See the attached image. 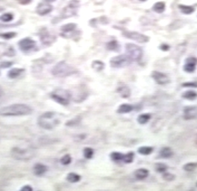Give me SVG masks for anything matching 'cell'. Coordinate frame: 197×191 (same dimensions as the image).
Returning <instances> with one entry per match:
<instances>
[{
	"label": "cell",
	"mask_w": 197,
	"mask_h": 191,
	"mask_svg": "<svg viewBox=\"0 0 197 191\" xmlns=\"http://www.w3.org/2000/svg\"><path fill=\"white\" fill-rule=\"evenodd\" d=\"M32 109L26 104H12L0 109L2 116H23L30 114Z\"/></svg>",
	"instance_id": "cell-1"
},
{
	"label": "cell",
	"mask_w": 197,
	"mask_h": 191,
	"mask_svg": "<svg viewBox=\"0 0 197 191\" xmlns=\"http://www.w3.org/2000/svg\"><path fill=\"white\" fill-rule=\"evenodd\" d=\"M60 123L56 113L53 112H47L41 114L38 118V124L45 129L51 130L54 129Z\"/></svg>",
	"instance_id": "cell-2"
},
{
	"label": "cell",
	"mask_w": 197,
	"mask_h": 191,
	"mask_svg": "<svg viewBox=\"0 0 197 191\" xmlns=\"http://www.w3.org/2000/svg\"><path fill=\"white\" fill-rule=\"evenodd\" d=\"M11 155L13 159L19 161H28L36 155L34 150L31 148L13 147L11 150Z\"/></svg>",
	"instance_id": "cell-3"
},
{
	"label": "cell",
	"mask_w": 197,
	"mask_h": 191,
	"mask_svg": "<svg viewBox=\"0 0 197 191\" xmlns=\"http://www.w3.org/2000/svg\"><path fill=\"white\" fill-rule=\"evenodd\" d=\"M73 73H75L73 68L64 61L57 63L52 69V74L56 77H67V76L71 75Z\"/></svg>",
	"instance_id": "cell-4"
},
{
	"label": "cell",
	"mask_w": 197,
	"mask_h": 191,
	"mask_svg": "<svg viewBox=\"0 0 197 191\" xmlns=\"http://www.w3.org/2000/svg\"><path fill=\"white\" fill-rule=\"evenodd\" d=\"M51 98L54 100L56 103L61 104L63 106H67L70 103V100L71 99V93L68 90L62 89H56L51 94Z\"/></svg>",
	"instance_id": "cell-5"
},
{
	"label": "cell",
	"mask_w": 197,
	"mask_h": 191,
	"mask_svg": "<svg viewBox=\"0 0 197 191\" xmlns=\"http://www.w3.org/2000/svg\"><path fill=\"white\" fill-rule=\"evenodd\" d=\"M125 49L127 52V55L131 57L133 61H139L141 60L143 55V51L141 47L129 43L125 46Z\"/></svg>",
	"instance_id": "cell-6"
},
{
	"label": "cell",
	"mask_w": 197,
	"mask_h": 191,
	"mask_svg": "<svg viewBox=\"0 0 197 191\" xmlns=\"http://www.w3.org/2000/svg\"><path fill=\"white\" fill-rule=\"evenodd\" d=\"M133 60L128 55H118L116 57H114L110 60V66L114 68H122L124 66H129Z\"/></svg>",
	"instance_id": "cell-7"
},
{
	"label": "cell",
	"mask_w": 197,
	"mask_h": 191,
	"mask_svg": "<svg viewBox=\"0 0 197 191\" xmlns=\"http://www.w3.org/2000/svg\"><path fill=\"white\" fill-rule=\"evenodd\" d=\"M123 34L125 37L128 38V39H133V40L137 41L141 43H147V42H148V40H149V38H148V36L138 32H134V31H132V32H131V31H124Z\"/></svg>",
	"instance_id": "cell-8"
},
{
	"label": "cell",
	"mask_w": 197,
	"mask_h": 191,
	"mask_svg": "<svg viewBox=\"0 0 197 191\" xmlns=\"http://www.w3.org/2000/svg\"><path fill=\"white\" fill-rule=\"evenodd\" d=\"M36 43L30 38H25L23 39H21L19 43V46L20 49L23 51H29L30 50L35 48Z\"/></svg>",
	"instance_id": "cell-9"
},
{
	"label": "cell",
	"mask_w": 197,
	"mask_h": 191,
	"mask_svg": "<svg viewBox=\"0 0 197 191\" xmlns=\"http://www.w3.org/2000/svg\"><path fill=\"white\" fill-rule=\"evenodd\" d=\"M53 9V7L51 4H49L47 2H43L39 3L38 5L37 8H36V12L38 14L41 16H44L49 13Z\"/></svg>",
	"instance_id": "cell-10"
},
{
	"label": "cell",
	"mask_w": 197,
	"mask_h": 191,
	"mask_svg": "<svg viewBox=\"0 0 197 191\" xmlns=\"http://www.w3.org/2000/svg\"><path fill=\"white\" fill-rule=\"evenodd\" d=\"M152 77L158 84L164 85L169 82V78L164 73L154 71L152 73Z\"/></svg>",
	"instance_id": "cell-11"
},
{
	"label": "cell",
	"mask_w": 197,
	"mask_h": 191,
	"mask_svg": "<svg viewBox=\"0 0 197 191\" xmlns=\"http://www.w3.org/2000/svg\"><path fill=\"white\" fill-rule=\"evenodd\" d=\"M197 64V59L195 57H189L186 60V62L184 66V70L188 73L193 72L196 69Z\"/></svg>",
	"instance_id": "cell-12"
},
{
	"label": "cell",
	"mask_w": 197,
	"mask_h": 191,
	"mask_svg": "<svg viewBox=\"0 0 197 191\" xmlns=\"http://www.w3.org/2000/svg\"><path fill=\"white\" fill-rule=\"evenodd\" d=\"M197 117V108L196 107H187L184 109V118L186 120L194 119Z\"/></svg>",
	"instance_id": "cell-13"
},
{
	"label": "cell",
	"mask_w": 197,
	"mask_h": 191,
	"mask_svg": "<svg viewBox=\"0 0 197 191\" xmlns=\"http://www.w3.org/2000/svg\"><path fill=\"white\" fill-rule=\"evenodd\" d=\"M48 170V168L45 165L42 164H36L34 167V172L36 176H41L44 174L45 173H46V171Z\"/></svg>",
	"instance_id": "cell-14"
},
{
	"label": "cell",
	"mask_w": 197,
	"mask_h": 191,
	"mask_svg": "<svg viewBox=\"0 0 197 191\" xmlns=\"http://www.w3.org/2000/svg\"><path fill=\"white\" fill-rule=\"evenodd\" d=\"M148 174H149V172H148V170L144 169V168H140V169L136 170L134 172V175L136 178L140 180L146 178L148 176Z\"/></svg>",
	"instance_id": "cell-15"
},
{
	"label": "cell",
	"mask_w": 197,
	"mask_h": 191,
	"mask_svg": "<svg viewBox=\"0 0 197 191\" xmlns=\"http://www.w3.org/2000/svg\"><path fill=\"white\" fill-rule=\"evenodd\" d=\"M134 109V107L132 105H130L127 103L122 104L121 106H119V109H117V112L119 114H125L131 112V111Z\"/></svg>",
	"instance_id": "cell-16"
},
{
	"label": "cell",
	"mask_w": 197,
	"mask_h": 191,
	"mask_svg": "<svg viewBox=\"0 0 197 191\" xmlns=\"http://www.w3.org/2000/svg\"><path fill=\"white\" fill-rule=\"evenodd\" d=\"M23 69H20V68H14V69H12L11 70H10L8 73V77L11 78V79H14V78H16L17 77L20 75L22 72H24Z\"/></svg>",
	"instance_id": "cell-17"
},
{
	"label": "cell",
	"mask_w": 197,
	"mask_h": 191,
	"mask_svg": "<svg viewBox=\"0 0 197 191\" xmlns=\"http://www.w3.org/2000/svg\"><path fill=\"white\" fill-rule=\"evenodd\" d=\"M173 155V151L170 147H163L159 151V156L163 159H169Z\"/></svg>",
	"instance_id": "cell-18"
},
{
	"label": "cell",
	"mask_w": 197,
	"mask_h": 191,
	"mask_svg": "<svg viewBox=\"0 0 197 191\" xmlns=\"http://www.w3.org/2000/svg\"><path fill=\"white\" fill-rule=\"evenodd\" d=\"M117 92L120 94V95L123 98H129L130 95H131V90H130V88L127 87V86H120V87L118 88V89H117Z\"/></svg>",
	"instance_id": "cell-19"
},
{
	"label": "cell",
	"mask_w": 197,
	"mask_h": 191,
	"mask_svg": "<svg viewBox=\"0 0 197 191\" xmlns=\"http://www.w3.org/2000/svg\"><path fill=\"white\" fill-rule=\"evenodd\" d=\"M110 159L115 162H120V161H123L124 154L118 152H113L110 154Z\"/></svg>",
	"instance_id": "cell-20"
},
{
	"label": "cell",
	"mask_w": 197,
	"mask_h": 191,
	"mask_svg": "<svg viewBox=\"0 0 197 191\" xmlns=\"http://www.w3.org/2000/svg\"><path fill=\"white\" fill-rule=\"evenodd\" d=\"M182 98L187 100H193L197 98V93L194 91H187L182 94Z\"/></svg>",
	"instance_id": "cell-21"
},
{
	"label": "cell",
	"mask_w": 197,
	"mask_h": 191,
	"mask_svg": "<svg viewBox=\"0 0 197 191\" xmlns=\"http://www.w3.org/2000/svg\"><path fill=\"white\" fill-rule=\"evenodd\" d=\"M165 9V4L163 2H156L153 6V10L157 13H162Z\"/></svg>",
	"instance_id": "cell-22"
},
{
	"label": "cell",
	"mask_w": 197,
	"mask_h": 191,
	"mask_svg": "<svg viewBox=\"0 0 197 191\" xmlns=\"http://www.w3.org/2000/svg\"><path fill=\"white\" fill-rule=\"evenodd\" d=\"M92 68L96 72H101L105 68V64L99 60H95L92 62Z\"/></svg>",
	"instance_id": "cell-23"
},
{
	"label": "cell",
	"mask_w": 197,
	"mask_h": 191,
	"mask_svg": "<svg viewBox=\"0 0 197 191\" xmlns=\"http://www.w3.org/2000/svg\"><path fill=\"white\" fill-rule=\"evenodd\" d=\"M153 149L151 147H141L138 149V152L141 155H148L153 152Z\"/></svg>",
	"instance_id": "cell-24"
},
{
	"label": "cell",
	"mask_w": 197,
	"mask_h": 191,
	"mask_svg": "<svg viewBox=\"0 0 197 191\" xmlns=\"http://www.w3.org/2000/svg\"><path fill=\"white\" fill-rule=\"evenodd\" d=\"M67 180L69 182H71V183H76V182H78L80 180L81 177L79 175L77 174V173H69L67 176Z\"/></svg>",
	"instance_id": "cell-25"
},
{
	"label": "cell",
	"mask_w": 197,
	"mask_h": 191,
	"mask_svg": "<svg viewBox=\"0 0 197 191\" xmlns=\"http://www.w3.org/2000/svg\"><path fill=\"white\" fill-rule=\"evenodd\" d=\"M179 8L180 10L184 14H191L194 11V8L191 6H188V5H179Z\"/></svg>",
	"instance_id": "cell-26"
},
{
	"label": "cell",
	"mask_w": 197,
	"mask_h": 191,
	"mask_svg": "<svg viewBox=\"0 0 197 191\" xmlns=\"http://www.w3.org/2000/svg\"><path fill=\"white\" fill-rule=\"evenodd\" d=\"M150 118V115L149 114H140V115L138 117V122L140 124H145L146 123L148 122Z\"/></svg>",
	"instance_id": "cell-27"
},
{
	"label": "cell",
	"mask_w": 197,
	"mask_h": 191,
	"mask_svg": "<svg viewBox=\"0 0 197 191\" xmlns=\"http://www.w3.org/2000/svg\"><path fill=\"white\" fill-rule=\"evenodd\" d=\"M155 170L158 173H164L165 172L167 171V166L165 165L163 163H157V164H155Z\"/></svg>",
	"instance_id": "cell-28"
},
{
	"label": "cell",
	"mask_w": 197,
	"mask_h": 191,
	"mask_svg": "<svg viewBox=\"0 0 197 191\" xmlns=\"http://www.w3.org/2000/svg\"><path fill=\"white\" fill-rule=\"evenodd\" d=\"M72 158L69 154H66V155H63L60 159V162L62 165H68L71 163Z\"/></svg>",
	"instance_id": "cell-29"
},
{
	"label": "cell",
	"mask_w": 197,
	"mask_h": 191,
	"mask_svg": "<svg viewBox=\"0 0 197 191\" xmlns=\"http://www.w3.org/2000/svg\"><path fill=\"white\" fill-rule=\"evenodd\" d=\"M77 28V25L75 23H68L67 25H63L62 27V30L64 32H70V31H73Z\"/></svg>",
	"instance_id": "cell-30"
},
{
	"label": "cell",
	"mask_w": 197,
	"mask_h": 191,
	"mask_svg": "<svg viewBox=\"0 0 197 191\" xmlns=\"http://www.w3.org/2000/svg\"><path fill=\"white\" fill-rule=\"evenodd\" d=\"M134 158V153L133 152H130L124 155L123 161L125 164H130V163L133 162Z\"/></svg>",
	"instance_id": "cell-31"
},
{
	"label": "cell",
	"mask_w": 197,
	"mask_h": 191,
	"mask_svg": "<svg viewBox=\"0 0 197 191\" xmlns=\"http://www.w3.org/2000/svg\"><path fill=\"white\" fill-rule=\"evenodd\" d=\"M197 168V163H188L183 167V169L187 172H193Z\"/></svg>",
	"instance_id": "cell-32"
},
{
	"label": "cell",
	"mask_w": 197,
	"mask_h": 191,
	"mask_svg": "<svg viewBox=\"0 0 197 191\" xmlns=\"http://www.w3.org/2000/svg\"><path fill=\"white\" fill-rule=\"evenodd\" d=\"M83 153H84V156L86 159H90L93 157V150L91 147H85L83 150Z\"/></svg>",
	"instance_id": "cell-33"
},
{
	"label": "cell",
	"mask_w": 197,
	"mask_h": 191,
	"mask_svg": "<svg viewBox=\"0 0 197 191\" xmlns=\"http://www.w3.org/2000/svg\"><path fill=\"white\" fill-rule=\"evenodd\" d=\"M13 16L10 13H4V14L2 15L1 17H0L1 20L3 21V22H10V21H11L12 20H13Z\"/></svg>",
	"instance_id": "cell-34"
},
{
	"label": "cell",
	"mask_w": 197,
	"mask_h": 191,
	"mask_svg": "<svg viewBox=\"0 0 197 191\" xmlns=\"http://www.w3.org/2000/svg\"><path fill=\"white\" fill-rule=\"evenodd\" d=\"M162 176H163L164 180H165V181L170 182L175 179V176H174V175L171 174L170 173H167V172H165Z\"/></svg>",
	"instance_id": "cell-35"
},
{
	"label": "cell",
	"mask_w": 197,
	"mask_h": 191,
	"mask_svg": "<svg viewBox=\"0 0 197 191\" xmlns=\"http://www.w3.org/2000/svg\"><path fill=\"white\" fill-rule=\"evenodd\" d=\"M16 35V34L15 32H8V33H4V34H0V36H1L2 37L6 39H11V38H13Z\"/></svg>",
	"instance_id": "cell-36"
},
{
	"label": "cell",
	"mask_w": 197,
	"mask_h": 191,
	"mask_svg": "<svg viewBox=\"0 0 197 191\" xmlns=\"http://www.w3.org/2000/svg\"><path fill=\"white\" fill-rule=\"evenodd\" d=\"M108 48L109 50H113L116 51L118 48V44H117L116 41H111L108 44Z\"/></svg>",
	"instance_id": "cell-37"
},
{
	"label": "cell",
	"mask_w": 197,
	"mask_h": 191,
	"mask_svg": "<svg viewBox=\"0 0 197 191\" xmlns=\"http://www.w3.org/2000/svg\"><path fill=\"white\" fill-rule=\"evenodd\" d=\"M183 87H193L197 88V82H190V83H184L182 84Z\"/></svg>",
	"instance_id": "cell-38"
},
{
	"label": "cell",
	"mask_w": 197,
	"mask_h": 191,
	"mask_svg": "<svg viewBox=\"0 0 197 191\" xmlns=\"http://www.w3.org/2000/svg\"><path fill=\"white\" fill-rule=\"evenodd\" d=\"M12 64H13V62H3L0 64V67L2 68V69H5V68H8V67H10Z\"/></svg>",
	"instance_id": "cell-39"
},
{
	"label": "cell",
	"mask_w": 197,
	"mask_h": 191,
	"mask_svg": "<svg viewBox=\"0 0 197 191\" xmlns=\"http://www.w3.org/2000/svg\"><path fill=\"white\" fill-rule=\"evenodd\" d=\"M21 190H33V188L29 185H25L21 188Z\"/></svg>",
	"instance_id": "cell-40"
},
{
	"label": "cell",
	"mask_w": 197,
	"mask_h": 191,
	"mask_svg": "<svg viewBox=\"0 0 197 191\" xmlns=\"http://www.w3.org/2000/svg\"><path fill=\"white\" fill-rule=\"evenodd\" d=\"M3 96H4V92H3L2 88L1 86H0V103H1L2 101Z\"/></svg>",
	"instance_id": "cell-41"
},
{
	"label": "cell",
	"mask_w": 197,
	"mask_h": 191,
	"mask_svg": "<svg viewBox=\"0 0 197 191\" xmlns=\"http://www.w3.org/2000/svg\"><path fill=\"white\" fill-rule=\"evenodd\" d=\"M161 49L164 50V51H167V50L169 49V46H167V45H162L161 46Z\"/></svg>",
	"instance_id": "cell-42"
},
{
	"label": "cell",
	"mask_w": 197,
	"mask_h": 191,
	"mask_svg": "<svg viewBox=\"0 0 197 191\" xmlns=\"http://www.w3.org/2000/svg\"><path fill=\"white\" fill-rule=\"evenodd\" d=\"M140 1H141V2H145V1H146V0H140Z\"/></svg>",
	"instance_id": "cell-43"
},
{
	"label": "cell",
	"mask_w": 197,
	"mask_h": 191,
	"mask_svg": "<svg viewBox=\"0 0 197 191\" xmlns=\"http://www.w3.org/2000/svg\"><path fill=\"white\" fill-rule=\"evenodd\" d=\"M49 1H54V0H49Z\"/></svg>",
	"instance_id": "cell-44"
}]
</instances>
